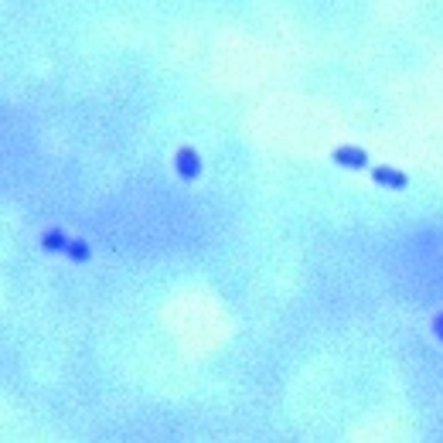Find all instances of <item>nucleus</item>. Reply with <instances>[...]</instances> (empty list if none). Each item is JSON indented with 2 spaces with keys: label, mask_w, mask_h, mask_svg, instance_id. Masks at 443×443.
Instances as JSON below:
<instances>
[{
  "label": "nucleus",
  "mask_w": 443,
  "mask_h": 443,
  "mask_svg": "<svg viewBox=\"0 0 443 443\" xmlns=\"http://www.w3.org/2000/svg\"><path fill=\"white\" fill-rule=\"evenodd\" d=\"M174 164H177V174H181V177H188V181L202 174V157H198L191 147H181V150H177V157H174Z\"/></svg>",
  "instance_id": "nucleus-1"
},
{
  "label": "nucleus",
  "mask_w": 443,
  "mask_h": 443,
  "mask_svg": "<svg viewBox=\"0 0 443 443\" xmlns=\"http://www.w3.org/2000/svg\"><path fill=\"white\" fill-rule=\"evenodd\" d=\"M41 245H44L48 252H65V245H69V239H65L62 232H48V236L41 239Z\"/></svg>",
  "instance_id": "nucleus-5"
},
{
  "label": "nucleus",
  "mask_w": 443,
  "mask_h": 443,
  "mask_svg": "<svg viewBox=\"0 0 443 443\" xmlns=\"http://www.w3.org/2000/svg\"><path fill=\"white\" fill-rule=\"evenodd\" d=\"M65 252H69V259H72V263H85V259L92 256V249H89V245H85L82 239L69 242V245H65Z\"/></svg>",
  "instance_id": "nucleus-4"
},
{
  "label": "nucleus",
  "mask_w": 443,
  "mask_h": 443,
  "mask_svg": "<svg viewBox=\"0 0 443 443\" xmlns=\"http://www.w3.org/2000/svg\"><path fill=\"white\" fill-rule=\"evenodd\" d=\"M334 161L341 164V167H365V150H358V147H338L334 150Z\"/></svg>",
  "instance_id": "nucleus-2"
},
{
  "label": "nucleus",
  "mask_w": 443,
  "mask_h": 443,
  "mask_svg": "<svg viewBox=\"0 0 443 443\" xmlns=\"http://www.w3.org/2000/svg\"><path fill=\"white\" fill-rule=\"evenodd\" d=\"M375 181L389 184V188H406V174L403 171H392V167H375Z\"/></svg>",
  "instance_id": "nucleus-3"
},
{
  "label": "nucleus",
  "mask_w": 443,
  "mask_h": 443,
  "mask_svg": "<svg viewBox=\"0 0 443 443\" xmlns=\"http://www.w3.org/2000/svg\"><path fill=\"white\" fill-rule=\"evenodd\" d=\"M433 331H437V338L443 341V314H437V321H433Z\"/></svg>",
  "instance_id": "nucleus-6"
}]
</instances>
